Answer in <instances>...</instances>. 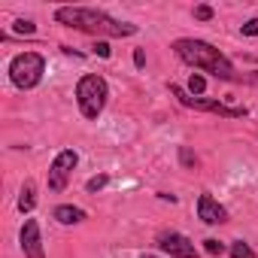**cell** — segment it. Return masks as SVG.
I'll return each instance as SVG.
<instances>
[{
	"mask_svg": "<svg viewBox=\"0 0 258 258\" xmlns=\"http://www.w3.org/2000/svg\"><path fill=\"white\" fill-rule=\"evenodd\" d=\"M55 22L64 28H76L82 34H94V37H134L137 34V25L118 22L106 16L103 10H91V7H61L55 10Z\"/></svg>",
	"mask_w": 258,
	"mask_h": 258,
	"instance_id": "obj_1",
	"label": "cell"
},
{
	"mask_svg": "<svg viewBox=\"0 0 258 258\" xmlns=\"http://www.w3.org/2000/svg\"><path fill=\"white\" fill-rule=\"evenodd\" d=\"M173 52L179 55V61L191 64L195 70H204V73H213L216 79H228V82H237L240 73L234 70V64L216 49L210 46L207 40H195V37H182L173 43Z\"/></svg>",
	"mask_w": 258,
	"mask_h": 258,
	"instance_id": "obj_2",
	"label": "cell"
},
{
	"mask_svg": "<svg viewBox=\"0 0 258 258\" xmlns=\"http://www.w3.org/2000/svg\"><path fill=\"white\" fill-rule=\"evenodd\" d=\"M106 97H109V85L103 76L97 73H85L79 82H76V103L82 109L85 118H97L106 106Z\"/></svg>",
	"mask_w": 258,
	"mask_h": 258,
	"instance_id": "obj_3",
	"label": "cell"
},
{
	"mask_svg": "<svg viewBox=\"0 0 258 258\" xmlns=\"http://www.w3.org/2000/svg\"><path fill=\"white\" fill-rule=\"evenodd\" d=\"M46 73V58L40 52H22L10 61V79L16 88L28 91V88H37L40 79Z\"/></svg>",
	"mask_w": 258,
	"mask_h": 258,
	"instance_id": "obj_4",
	"label": "cell"
},
{
	"mask_svg": "<svg viewBox=\"0 0 258 258\" xmlns=\"http://www.w3.org/2000/svg\"><path fill=\"white\" fill-rule=\"evenodd\" d=\"M170 94L182 103V106H191V109H201V112H216V115H225V118H240V115H246V109L243 106H225V103H219V100H213V97H191L185 88H179V85H170Z\"/></svg>",
	"mask_w": 258,
	"mask_h": 258,
	"instance_id": "obj_5",
	"label": "cell"
},
{
	"mask_svg": "<svg viewBox=\"0 0 258 258\" xmlns=\"http://www.w3.org/2000/svg\"><path fill=\"white\" fill-rule=\"evenodd\" d=\"M76 164H79V155L73 149H61L55 155L52 167H49V188L52 191H64L67 188V179H70V173H73Z\"/></svg>",
	"mask_w": 258,
	"mask_h": 258,
	"instance_id": "obj_6",
	"label": "cell"
},
{
	"mask_svg": "<svg viewBox=\"0 0 258 258\" xmlns=\"http://www.w3.org/2000/svg\"><path fill=\"white\" fill-rule=\"evenodd\" d=\"M158 246L170 255V258H198V249H195V243L188 240V237H182V234H176V231H170V234H161L158 237Z\"/></svg>",
	"mask_w": 258,
	"mask_h": 258,
	"instance_id": "obj_7",
	"label": "cell"
},
{
	"mask_svg": "<svg viewBox=\"0 0 258 258\" xmlns=\"http://www.w3.org/2000/svg\"><path fill=\"white\" fill-rule=\"evenodd\" d=\"M19 240H22V249H25L28 258H46V252H43V237H40V222H37V219H28V222H25Z\"/></svg>",
	"mask_w": 258,
	"mask_h": 258,
	"instance_id": "obj_8",
	"label": "cell"
},
{
	"mask_svg": "<svg viewBox=\"0 0 258 258\" xmlns=\"http://www.w3.org/2000/svg\"><path fill=\"white\" fill-rule=\"evenodd\" d=\"M198 219L207 222V225H222V222L228 219V210H225L216 198L201 195V198H198Z\"/></svg>",
	"mask_w": 258,
	"mask_h": 258,
	"instance_id": "obj_9",
	"label": "cell"
},
{
	"mask_svg": "<svg viewBox=\"0 0 258 258\" xmlns=\"http://www.w3.org/2000/svg\"><path fill=\"white\" fill-rule=\"evenodd\" d=\"M61 225H76V222H82L85 219V210H79V207H70V204H61V207H55V213H52Z\"/></svg>",
	"mask_w": 258,
	"mask_h": 258,
	"instance_id": "obj_10",
	"label": "cell"
},
{
	"mask_svg": "<svg viewBox=\"0 0 258 258\" xmlns=\"http://www.w3.org/2000/svg\"><path fill=\"white\" fill-rule=\"evenodd\" d=\"M37 207V188H34V182L28 179L25 185H22V195H19V210L22 213H31Z\"/></svg>",
	"mask_w": 258,
	"mask_h": 258,
	"instance_id": "obj_11",
	"label": "cell"
},
{
	"mask_svg": "<svg viewBox=\"0 0 258 258\" xmlns=\"http://www.w3.org/2000/svg\"><path fill=\"white\" fill-rule=\"evenodd\" d=\"M204 88H207V79L195 73V76L188 79V94H191V97H201V94H204Z\"/></svg>",
	"mask_w": 258,
	"mask_h": 258,
	"instance_id": "obj_12",
	"label": "cell"
},
{
	"mask_svg": "<svg viewBox=\"0 0 258 258\" xmlns=\"http://www.w3.org/2000/svg\"><path fill=\"white\" fill-rule=\"evenodd\" d=\"M252 255H255V252H252L243 240H237V243L231 246V258H252Z\"/></svg>",
	"mask_w": 258,
	"mask_h": 258,
	"instance_id": "obj_13",
	"label": "cell"
},
{
	"mask_svg": "<svg viewBox=\"0 0 258 258\" xmlns=\"http://www.w3.org/2000/svg\"><path fill=\"white\" fill-rule=\"evenodd\" d=\"M204 252H207V255H222V252H225V243H219V240L210 237V240H204Z\"/></svg>",
	"mask_w": 258,
	"mask_h": 258,
	"instance_id": "obj_14",
	"label": "cell"
},
{
	"mask_svg": "<svg viewBox=\"0 0 258 258\" xmlns=\"http://www.w3.org/2000/svg\"><path fill=\"white\" fill-rule=\"evenodd\" d=\"M37 28H34V22H25V19H19L16 22V34H25V37H31Z\"/></svg>",
	"mask_w": 258,
	"mask_h": 258,
	"instance_id": "obj_15",
	"label": "cell"
},
{
	"mask_svg": "<svg viewBox=\"0 0 258 258\" xmlns=\"http://www.w3.org/2000/svg\"><path fill=\"white\" fill-rule=\"evenodd\" d=\"M106 179H109L106 173H100V176H94V179H88V191H91V195H94V191H100V188L106 185Z\"/></svg>",
	"mask_w": 258,
	"mask_h": 258,
	"instance_id": "obj_16",
	"label": "cell"
},
{
	"mask_svg": "<svg viewBox=\"0 0 258 258\" xmlns=\"http://www.w3.org/2000/svg\"><path fill=\"white\" fill-rule=\"evenodd\" d=\"M243 34H246V37H258V19H249V22L243 25Z\"/></svg>",
	"mask_w": 258,
	"mask_h": 258,
	"instance_id": "obj_17",
	"label": "cell"
},
{
	"mask_svg": "<svg viewBox=\"0 0 258 258\" xmlns=\"http://www.w3.org/2000/svg\"><path fill=\"white\" fill-rule=\"evenodd\" d=\"M195 19L207 22V19H213V10H210V7H195Z\"/></svg>",
	"mask_w": 258,
	"mask_h": 258,
	"instance_id": "obj_18",
	"label": "cell"
},
{
	"mask_svg": "<svg viewBox=\"0 0 258 258\" xmlns=\"http://www.w3.org/2000/svg\"><path fill=\"white\" fill-rule=\"evenodd\" d=\"M94 52H97L100 58H109V46H106L103 40H97V46H94Z\"/></svg>",
	"mask_w": 258,
	"mask_h": 258,
	"instance_id": "obj_19",
	"label": "cell"
},
{
	"mask_svg": "<svg viewBox=\"0 0 258 258\" xmlns=\"http://www.w3.org/2000/svg\"><path fill=\"white\" fill-rule=\"evenodd\" d=\"M179 155H182V164H188V167L195 164V155H191V152H188L185 146H182V152H179Z\"/></svg>",
	"mask_w": 258,
	"mask_h": 258,
	"instance_id": "obj_20",
	"label": "cell"
},
{
	"mask_svg": "<svg viewBox=\"0 0 258 258\" xmlns=\"http://www.w3.org/2000/svg\"><path fill=\"white\" fill-rule=\"evenodd\" d=\"M134 64H137V67H143V64H146V55H143V49H137V52H134Z\"/></svg>",
	"mask_w": 258,
	"mask_h": 258,
	"instance_id": "obj_21",
	"label": "cell"
},
{
	"mask_svg": "<svg viewBox=\"0 0 258 258\" xmlns=\"http://www.w3.org/2000/svg\"><path fill=\"white\" fill-rule=\"evenodd\" d=\"M252 82H255V85H258V70H255V73H252Z\"/></svg>",
	"mask_w": 258,
	"mask_h": 258,
	"instance_id": "obj_22",
	"label": "cell"
},
{
	"mask_svg": "<svg viewBox=\"0 0 258 258\" xmlns=\"http://www.w3.org/2000/svg\"><path fill=\"white\" fill-rule=\"evenodd\" d=\"M140 258H158V255H140Z\"/></svg>",
	"mask_w": 258,
	"mask_h": 258,
	"instance_id": "obj_23",
	"label": "cell"
}]
</instances>
